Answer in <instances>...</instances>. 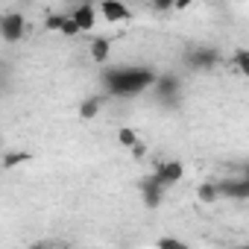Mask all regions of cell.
Wrapping results in <instances>:
<instances>
[{"mask_svg":"<svg viewBox=\"0 0 249 249\" xmlns=\"http://www.w3.org/2000/svg\"><path fill=\"white\" fill-rule=\"evenodd\" d=\"M156 71L150 68H108L103 71V85H106V97H138L147 88H153L156 82Z\"/></svg>","mask_w":249,"mask_h":249,"instance_id":"6da1fadb","label":"cell"},{"mask_svg":"<svg viewBox=\"0 0 249 249\" xmlns=\"http://www.w3.org/2000/svg\"><path fill=\"white\" fill-rule=\"evenodd\" d=\"M153 88H156V100L164 108H179V103H182V82H179L176 73H159Z\"/></svg>","mask_w":249,"mask_h":249,"instance_id":"7a4b0ae2","label":"cell"},{"mask_svg":"<svg viewBox=\"0 0 249 249\" xmlns=\"http://www.w3.org/2000/svg\"><path fill=\"white\" fill-rule=\"evenodd\" d=\"M220 62H223V56L217 47H191L185 53V65L191 71H214Z\"/></svg>","mask_w":249,"mask_h":249,"instance_id":"3957f363","label":"cell"},{"mask_svg":"<svg viewBox=\"0 0 249 249\" xmlns=\"http://www.w3.org/2000/svg\"><path fill=\"white\" fill-rule=\"evenodd\" d=\"M27 33V18L21 12H6L0 15V38L6 44H18Z\"/></svg>","mask_w":249,"mask_h":249,"instance_id":"277c9868","label":"cell"},{"mask_svg":"<svg viewBox=\"0 0 249 249\" xmlns=\"http://www.w3.org/2000/svg\"><path fill=\"white\" fill-rule=\"evenodd\" d=\"M182 173H185V167H182L179 161H156L153 179L159 182V188H161V191H167V188H173V185L182 179Z\"/></svg>","mask_w":249,"mask_h":249,"instance_id":"5b68a950","label":"cell"},{"mask_svg":"<svg viewBox=\"0 0 249 249\" xmlns=\"http://www.w3.org/2000/svg\"><path fill=\"white\" fill-rule=\"evenodd\" d=\"M214 188H217V196H231V199H246L249 196V179L246 176L220 179V182H214Z\"/></svg>","mask_w":249,"mask_h":249,"instance_id":"8992f818","label":"cell"},{"mask_svg":"<svg viewBox=\"0 0 249 249\" xmlns=\"http://www.w3.org/2000/svg\"><path fill=\"white\" fill-rule=\"evenodd\" d=\"M138 188H141V196H144V205H147L150 211H156V208L161 205V196H164V191L159 188V182L153 179V173H150V176H144V179L138 182Z\"/></svg>","mask_w":249,"mask_h":249,"instance_id":"52a82bcc","label":"cell"},{"mask_svg":"<svg viewBox=\"0 0 249 249\" xmlns=\"http://www.w3.org/2000/svg\"><path fill=\"white\" fill-rule=\"evenodd\" d=\"M100 12H103V18L108 21V24H120V21H129L132 18V12L120 3V0H103L100 3Z\"/></svg>","mask_w":249,"mask_h":249,"instance_id":"ba28073f","label":"cell"},{"mask_svg":"<svg viewBox=\"0 0 249 249\" xmlns=\"http://www.w3.org/2000/svg\"><path fill=\"white\" fill-rule=\"evenodd\" d=\"M71 18H73V24L79 27V33H85V30L94 27V21H97V9H94L91 3H85V6H76V9L71 12Z\"/></svg>","mask_w":249,"mask_h":249,"instance_id":"9c48e42d","label":"cell"},{"mask_svg":"<svg viewBox=\"0 0 249 249\" xmlns=\"http://www.w3.org/2000/svg\"><path fill=\"white\" fill-rule=\"evenodd\" d=\"M106 100H108L106 94H103V97H88V100L79 106V117H82V120H94V117L100 114V108L106 106Z\"/></svg>","mask_w":249,"mask_h":249,"instance_id":"30bf717a","label":"cell"},{"mask_svg":"<svg viewBox=\"0 0 249 249\" xmlns=\"http://www.w3.org/2000/svg\"><path fill=\"white\" fill-rule=\"evenodd\" d=\"M108 53H111V41L108 38H94L91 41V59L97 65H106L108 62Z\"/></svg>","mask_w":249,"mask_h":249,"instance_id":"8fae6325","label":"cell"},{"mask_svg":"<svg viewBox=\"0 0 249 249\" xmlns=\"http://www.w3.org/2000/svg\"><path fill=\"white\" fill-rule=\"evenodd\" d=\"M231 68L240 73V76H249V50H234V56H231Z\"/></svg>","mask_w":249,"mask_h":249,"instance_id":"7c38bea8","label":"cell"},{"mask_svg":"<svg viewBox=\"0 0 249 249\" xmlns=\"http://www.w3.org/2000/svg\"><path fill=\"white\" fill-rule=\"evenodd\" d=\"M196 196H199L202 202H208V205L220 199V196H217V188H214V182H202V185L196 188Z\"/></svg>","mask_w":249,"mask_h":249,"instance_id":"4fadbf2b","label":"cell"},{"mask_svg":"<svg viewBox=\"0 0 249 249\" xmlns=\"http://www.w3.org/2000/svg\"><path fill=\"white\" fill-rule=\"evenodd\" d=\"M117 141H120V147H135L138 144V135H135V129H129V126H123V129H117Z\"/></svg>","mask_w":249,"mask_h":249,"instance_id":"5bb4252c","label":"cell"},{"mask_svg":"<svg viewBox=\"0 0 249 249\" xmlns=\"http://www.w3.org/2000/svg\"><path fill=\"white\" fill-rule=\"evenodd\" d=\"M30 159H33L30 153H6V156H3V167L9 170V167H15V164H21V161H30Z\"/></svg>","mask_w":249,"mask_h":249,"instance_id":"9a60e30c","label":"cell"},{"mask_svg":"<svg viewBox=\"0 0 249 249\" xmlns=\"http://www.w3.org/2000/svg\"><path fill=\"white\" fill-rule=\"evenodd\" d=\"M59 33L73 38V36H79V27L73 24V18H71V15H65V18H62V27H59Z\"/></svg>","mask_w":249,"mask_h":249,"instance_id":"2e32d148","label":"cell"},{"mask_svg":"<svg viewBox=\"0 0 249 249\" xmlns=\"http://www.w3.org/2000/svg\"><path fill=\"white\" fill-rule=\"evenodd\" d=\"M159 249H191V246L182 243V240H176V237H161L159 240Z\"/></svg>","mask_w":249,"mask_h":249,"instance_id":"e0dca14e","label":"cell"},{"mask_svg":"<svg viewBox=\"0 0 249 249\" xmlns=\"http://www.w3.org/2000/svg\"><path fill=\"white\" fill-rule=\"evenodd\" d=\"M6 85H9V65L0 62V91H6Z\"/></svg>","mask_w":249,"mask_h":249,"instance_id":"ac0fdd59","label":"cell"},{"mask_svg":"<svg viewBox=\"0 0 249 249\" xmlns=\"http://www.w3.org/2000/svg\"><path fill=\"white\" fill-rule=\"evenodd\" d=\"M62 18H65V15H47L44 27H47V30H59V27H62Z\"/></svg>","mask_w":249,"mask_h":249,"instance_id":"d6986e66","label":"cell"},{"mask_svg":"<svg viewBox=\"0 0 249 249\" xmlns=\"http://www.w3.org/2000/svg\"><path fill=\"white\" fill-rule=\"evenodd\" d=\"M150 9H153V12H167V9H173V3H170V0H156Z\"/></svg>","mask_w":249,"mask_h":249,"instance_id":"ffe728a7","label":"cell"},{"mask_svg":"<svg viewBox=\"0 0 249 249\" xmlns=\"http://www.w3.org/2000/svg\"><path fill=\"white\" fill-rule=\"evenodd\" d=\"M144 153H147V150H144V144L138 141V144L132 147V156H135V159H144Z\"/></svg>","mask_w":249,"mask_h":249,"instance_id":"44dd1931","label":"cell"},{"mask_svg":"<svg viewBox=\"0 0 249 249\" xmlns=\"http://www.w3.org/2000/svg\"><path fill=\"white\" fill-rule=\"evenodd\" d=\"M30 249H56V246H53V243H33Z\"/></svg>","mask_w":249,"mask_h":249,"instance_id":"7402d4cb","label":"cell"},{"mask_svg":"<svg viewBox=\"0 0 249 249\" xmlns=\"http://www.w3.org/2000/svg\"><path fill=\"white\" fill-rule=\"evenodd\" d=\"M237 249H249V246H237Z\"/></svg>","mask_w":249,"mask_h":249,"instance_id":"603a6c76","label":"cell"}]
</instances>
